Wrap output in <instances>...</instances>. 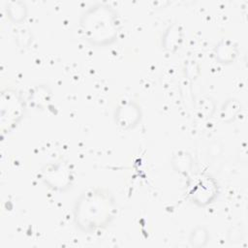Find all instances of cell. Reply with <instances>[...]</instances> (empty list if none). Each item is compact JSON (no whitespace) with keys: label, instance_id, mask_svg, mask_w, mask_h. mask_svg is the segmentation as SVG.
<instances>
[{"label":"cell","instance_id":"5b68a950","mask_svg":"<svg viewBox=\"0 0 248 248\" xmlns=\"http://www.w3.org/2000/svg\"><path fill=\"white\" fill-rule=\"evenodd\" d=\"M72 173L68 167L60 163L46 166L43 170V180L54 190H65L71 185Z\"/></svg>","mask_w":248,"mask_h":248},{"label":"cell","instance_id":"3957f363","mask_svg":"<svg viewBox=\"0 0 248 248\" xmlns=\"http://www.w3.org/2000/svg\"><path fill=\"white\" fill-rule=\"evenodd\" d=\"M0 121L2 134L11 132L22 119L25 111V101L15 89L7 88L1 92Z\"/></svg>","mask_w":248,"mask_h":248},{"label":"cell","instance_id":"7a4b0ae2","mask_svg":"<svg viewBox=\"0 0 248 248\" xmlns=\"http://www.w3.org/2000/svg\"><path fill=\"white\" fill-rule=\"evenodd\" d=\"M79 23L85 40L97 46L113 43L120 28L117 12L107 4H95L89 7L82 14Z\"/></svg>","mask_w":248,"mask_h":248},{"label":"cell","instance_id":"6da1fadb","mask_svg":"<svg viewBox=\"0 0 248 248\" xmlns=\"http://www.w3.org/2000/svg\"><path fill=\"white\" fill-rule=\"evenodd\" d=\"M117 203L106 188H91L76 200L73 216L75 225L85 233H94L107 228L115 218Z\"/></svg>","mask_w":248,"mask_h":248},{"label":"cell","instance_id":"8992f818","mask_svg":"<svg viewBox=\"0 0 248 248\" xmlns=\"http://www.w3.org/2000/svg\"><path fill=\"white\" fill-rule=\"evenodd\" d=\"M115 121L123 129H131L138 125L141 118V110L138 104L129 101L122 103L115 109Z\"/></svg>","mask_w":248,"mask_h":248},{"label":"cell","instance_id":"277c9868","mask_svg":"<svg viewBox=\"0 0 248 248\" xmlns=\"http://www.w3.org/2000/svg\"><path fill=\"white\" fill-rule=\"evenodd\" d=\"M216 193L217 184L215 180L209 175H200L195 180L193 179V185H191L189 195L193 202L200 206H203L214 200Z\"/></svg>","mask_w":248,"mask_h":248}]
</instances>
